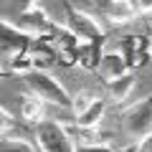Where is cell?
I'll use <instances>...</instances> for the list:
<instances>
[{
	"mask_svg": "<svg viewBox=\"0 0 152 152\" xmlns=\"http://www.w3.org/2000/svg\"><path fill=\"white\" fill-rule=\"evenodd\" d=\"M23 86L28 89V94L36 99H41L43 104H53V107H61V109H71V99L74 94L66 91V86L56 79L51 71H31V74L20 76Z\"/></svg>",
	"mask_w": 152,
	"mask_h": 152,
	"instance_id": "6da1fadb",
	"label": "cell"
},
{
	"mask_svg": "<svg viewBox=\"0 0 152 152\" xmlns=\"http://www.w3.org/2000/svg\"><path fill=\"white\" fill-rule=\"evenodd\" d=\"M64 8V26L74 33L81 43H104L107 41V28L86 10V8L76 5V3H61Z\"/></svg>",
	"mask_w": 152,
	"mask_h": 152,
	"instance_id": "7a4b0ae2",
	"label": "cell"
},
{
	"mask_svg": "<svg viewBox=\"0 0 152 152\" xmlns=\"http://www.w3.org/2000/svg\"><path fill=\"white\" fill-rule=\"evenodd\" d=\"M119 124L124 129V134L134 145L142 142L145 137H150L152 134V94L150 96H142L134 104H129L127 109H122Z\"/></svg>",
	"mask_w": 152,
	"mask_h": 152,
	"instance_id": "3957f363",
	"label": "cell"
},
{
	"mask_svg": "<svg viewBox=\"0 0 152 152\" xmlns=\"http://www.w3.org/2000/svg\"><path fill=\"white\" fill-rule=\"evenodd\" d=\"M33 140L41 152H76V142L69 134L66 124L51 117L33 127Z\"/></svg>",
	"mask_w": 152,
	"mask_h": 152,
	"instance_id": "277c9868",
	"label": "cell"
},
{
	"mask_svg": "<svg viewBox=\"0 0 152 152\" xmlns=\"http://www.w3.org/2000/svg\"><path fill=\"white\" fill-rule=\"evenodd\" d=\"M18 26L26 33H31L33 38L51 41L53 33H56V28H58L61 23H56L53 18L48 15L46 5H41V3H28V5L23 8V13H20V23H18Z\"/></svg>",
	"mask_w": 152,
	"mask_h": 152,
	"instance_id": "5b68a950",
	"label": "cell"
},
{
	"mask_svg": "<svg viewBox=\"0 0 152 152\" xmlns=\"http://www.w3.org/2000/svg\"><path fill=\"white\" fill-rule=\"evenodd\" d=\"M33 41L36 38L31 33H26L18 23H10L5 18H0V56L13 58L18 53H28Z\"/></svg>",
	"mask_w": 152,
	"mask_h": 152,
	"instance_id": "8992f818",
	"label": "cell"
},
{
	"mask_svg": "<svg viewBox=\"0 0 152 152\" xmlns=\"http://www.w3.org/2000/svg\"><path fill=\"white\" fill-rule=\"evenodd\" d=\"M119 51L127 58L129 69H142L152 58V41L147 33H122L119 38Z\"/></svg>",
	"mask_w": 152,
	"mask_h": 152,
	"instance_id": "52a82bcc",
	"label": "cell"
},
{
	"mask_svg": "<svg viewBox=\"0 0 152 152\" xmlns=\"http://www.w3.org/2000/svg\"><path fill=\"white\" fill-rule=\"evenodd\" d=\"M96 74H102L104 81H109V79H119V76L132 74V69H129V64H127V58L122 56L119 48H107L102 53V61H99V71Z\"/></svg>",
	"mask_w": 152,
	"mask_h": 152,
	"instance_id": "ba28073f",
	"label": "cell"
},
{
	"mask_svg": "<svg viewBox=\"0 0 152 152\" xmlns=\"http://www.w3.org/2000/svg\"><path fill=\"white\" fill-rule=\"evenodd\" d=\"M96 8L104 13V18H107L112 26H127V23H132L137 18L134 5H132L129 0H104Z\"/></svg>",
	"mask_w": 152,
	"mask_h": 152,
	"instance_id": "9c48e42d",
	"label": "cell"
},
{
	"mask_svg": "<svg viewBox=\"0 0 152 152\" xmlns=\"http://www.w3.org/2000/svg\"><path fill=\"white\" fill-rule=\"evenodd\" d=\"M104 114H107V99L96 96L86 112H81L79 117H74V124L81 132H96V127L104 122Z\"/></svg>",
	"mask_w": 152,
	"mask_h": 152,
	"instance_id": "30bf717a",
	"label": "cell"
},
{
	"mask_svg": "<svg viewBox=\"0 0 152 152\" xmlns=\"http://www.w3.org/2000/svg\"><path fill=\"white\" fill-rule=\"evenodd\" d=\"M137 86V76L134 74H127V76H119V79H109L104 81V91H107V99L114 104H122Z\"/></svg>",
	"mask_w": 152,
	"mask_h": 152,
	"instance_id": "8fae6325",
	"label": "cell"
},
{
	"mask_svg": "<svg viewBox=\"0 0 152 152\" xmlns=\"http://www.w3.org/2000/svg\"><path fill=\"white\" fill-rule=\"evenodd\" d=\"M20 119L23 122H28V124H41L43 119H48L46 117V104L41 102V99H36V96H23L20 99Z\"/></svg>",
	"mask_w": 152,
	"mask_h": 152,
	"instance_id": "7c38bea8",
	"label": "cell"
},
{
	"mask_svg": "<svg viewBox=\"0 0 152 152\" xmlns=\"http://www.w3.org/2000/svg\"><path fill=\"white\" fill-rule=\"evenodd\" d=\"M102 43H81L76 51V66H81L84 71H99V61H102Z\"/></svg>",
	"mask_w": 152,
	"mask_h": 152,
	"instance_id": "4fadbf2b",
	"label": "cell"
},
{
	"mask_svg": "<svg viewBox=\"0 0 152 152\" xmlns=\"http://www.w3.org/2000/svg\"><path fill=\"white\" fill-rule=\"evenodd\" d=\"M8 71L15 74V76H26V74H31V71H36V64H33L31 53H18V56H13V58H10Z\"/></svg>",
	"mask_w": 152,
	"mask_h": 152,
	"instance_id": "5bb4252c",
	"label": "cell"
},
{
	"mask_svg": "<svg viewBox=\"0 0 152 152\" xmlns=\"http://www.w3.org/2000/svg\"><path fill=\"white\" fill-rule=\"evenodd\" d=\"M0 152H36V147L23 137H0Z\"/></svg>",
	"mask_w": 152,
	"mask_h": 152,
	"instance_id": "9a60e30c",
	"label": "cell"
},
{
	"mask_svg": "<svg viewBox=\"0 0 152 152\" xmlns=\"http://www.w3.org/2000/svg\"><path fill=\"white\" fill-rule=\"evenodd\" d=\"M96 96H99V94H94V91H76L74 99H71V109H69V112L74 114V117H79L81 112H86V109L91 107V102Z\"/></svg>",
	"mask_w": 152,
	"mask_h": 152,
	"instance_id": "2e32d148",
	"label": "cell"
},
{
	"mask_svg": "<svg viewBox=\"0 0 152 152\" xmlns=\"http://www.w3.org/2000/svg\"><path fill=\"white\" fill-rule=\"evenodd\" d=\"M15 129V117L8 112L5 107H0V137H5L8 132Z\"/></svg>",
	"mask_w": 152,
	"mask_h": 152,
	"instance_id": "e0dca14e",
	"label": "cell"
},
{
	"mask_svg": "<svg viewBox=\"0 0 152 152\" xmlns=\"http://www.w3.org/2000/svg\"><path fill=\"white\" fill-rule=\"evenodd\" d=\"M76 152H117V150L109 147L107 142H79Z\"/></svg>",
	"mask_w": 152,
	"mask_h": 152,
	"instance_id": "ac0fdd59",
	"label": "cell"
},
{
	"mask_svg": "<svg viewBox=\"0 0 152 152\" xmlns=\"http://www.w3.org/2000/svg\"><path fill=\"white\" fill-rule=\"evenodd\" d=\"M117 152H152V134L145 137L142 142H137V145L127 147V150H117Z\"/></svg>",
	"mask_w": 152,
	"mask_h": 152,
	"instance_id": "d6986e66",
	"label": "cell"
},
{
	"mask_svg": "<svg viewBox=\"0 0 152 152\" xmlns=\"http://www.w3.org/2000/svg\"><path fill=\"white\" fill-rule=\"evenodd\" d=\"M132 5H134V13H137V18H142V15H152V0H137V3H132Z\"/></svg>",
	"mask_w": 152,
	"mask_h": 152,
	"instance_id": "ffe728a7",
	"label": "cell"
},
{
	"mask_svg": "<svg viewBox=\"0 0 152 152\" xmlns=\"http://www.w3.org/2000/svg\"><path fill=\"white\" fill-rule=\"evenodd\" d=\"M145 33L150 36V41H152V23H147V31H145Z\"/></svg>",
	"mask_w": 152,
	"mask_h": 152,
	"instance_id": "44dd1931",
	"label": "cell"
},
{
	"mask_svg": "<svg viewBox=\"0 0 152 152\" xmlns=\"http://www.w3.org/2000/svg\"><path fill=\"white\" fill-rule=\"evenodd\" d=\"M0 74H3V58H0Z\"/></svg>",
	"mask_w": 152,
	"mask_h": 152,
	"instance_id": "7402d4cb",
	"label": "cell"
}]
</instances>
